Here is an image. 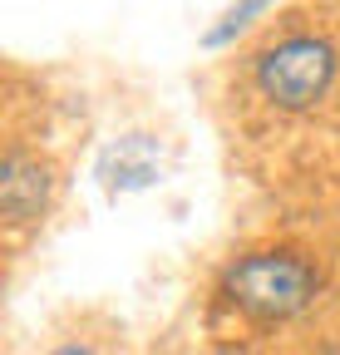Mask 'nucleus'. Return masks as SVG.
<instances>
[{"label":"nucleus","instance_id":"obj_5","mask_svg":"<svg viewBox=\"0 0 340 355\" xmlns=\"http://www.w3.org/2000/svg\"><path fill=\"white\" fill-rule=\"evenodd\" d=\"M271 6H276V0H237V6H227V10H222V20L202 35V50H227V44H232L237 35H247V30L257 25Z\"/></svg>","mask_w":340,"mask_h":355},{"label":"nucleus","instance_id":"obj_3","mask_svg":"<svg viewBox=\"0 0 340 355\" xmlns=\"http://www.w3.org/2000/svg\"><path fill=\"white\" fill-rule=\"evenodd\" d=\"M55 202V168L50 158H39L20 144L6 148V163H0V217L10 227H30L50 212Z\"/></svg>","mask_w":340,"mask_h":355},{"label":"nucleus","instance_id":"obj_2","mask_svg":"<svg viewBox=\"0 0 340 355\" xmlns=\"http://www.w3.org/2000/svg\"><path fill=\"white\" fill-rule=\"evenodd\" d=\"M325 277L321 266L306 252H291V247H262V252H242L222 266V282L217 296L242 311L247 321H262V326H281L296 321L316 306Z\"/></svg>","mask_w":340,"mask_h":355},{"label":"nucleus","instance_id":"obj_4","mask_svg":"<svg viewBox=\"0 0 340 355\" xmlns=\"http://www.w3.org/2000/svg\"><path fill=\"white\" fill-rule=\"evenodd\" d=\"M94 178L109 193H143L163 178V144L153 133H123V139L99 148Z\"/></svg>","mask_w":340,"mask_h":355},{"label":"nucleus","instance_id":"obj_7","mask_svg":"<svg viewBox=\"0 0 340 355\" xmlns=\"http://www.w3.org/2000/svg\"><path fill=\"white\" fill-rule=\"evenodd\" d=\"M321 355H340V345H330V350H321Z\"/></svg>","mask_w":340,"mask_h":355},{"label":"nucleus","instance_id":"obj_1","mask_svg":"<svg viewBox=\"0 0 340 355\" xmlns=\"http://www.w3.org/2000/svg\"><path fill=\"white\" fill-rule=\"evenodd\" d=\"M247 84L271 114L296 119V114H316L340 84V44L316 30L291 20L271 30L247 60Z\"/></svg>","mask_w":340,"mask_h":355},{"label":"nucleus","instance_id":"obj_6","mask_svg":"<svg viewBox=\"0 0 340 355\" xmlns=\"http://www.w3.org/2000/svg\"><path fill=\"white\" fill-rule=\"evenodd\" d=\"M50 355H94V350H89V345H79V340H69V345H55Z\"/></svg>","mask_w":340,"mask_h":355}]
</instances>
